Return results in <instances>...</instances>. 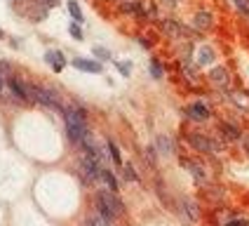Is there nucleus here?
Listing matches in <instances>:
<instances>
[{"instance_id": "obj_1", "label": "nucleus", "mask_w": 249, "mask_h": 226, "mask_svg": "<svg viewBox=\"0 0 249 226\" xmlns=\"http://www.w3.org/2000/svg\"><path fill=\"white\" fill-rule=\"evenodd\" d=\"M64 120H66V137H69L73 144H80L83 146L85 141L89 139V127H87V111L80 109V106H71L64 113Z\"/></svg>"}, {"instance_id": "obj_2", "label": "nucleus", "mask_w": 249, "mask_h": 226, "mask_svg": "<svg viewBox=\"0 0 249 226\" xmlns=\"http://www.w3.org/2000/svg\"><path fill=\"white\" fill-rule=\"evenodd\" d=\"M94 210L101 212L104 217H108L113 222V219H118V217L124 214V203L113 191H99L97 198H94Z\"/></svg>"}, {"instance_id": "obj_3", "label": "nucleus", "mask_w": 249, "mask_h": 226, "mask_svg": "<svg viewBox=\"0 0 249 226\" xmlns=\"http://www.w3.org/2000/svg\"><path fill=\"white\" fill-rule=\"evenodd\" d=\"M26 94L31 101H38L42 106H47V109H52L54 113H66V109L59 104V99H56L54 92H50V90H45L40 85H26Z\"/></svg>"}, {"instance_id": "obj_4", "label": "nucleus", "mask_w": 249, "mask_h": 226, "mask_svg": "<svg viewBox=\"0 0 249 226\" xmlns=\"http://www.w3.org/2000/svg\"><path fill=\"white\" fill-rule=\"evenodd\" d=\"M186 141L193 146V151H200V153H207V155L221 153V144H216L214 139H209V137H205V134L188 132V134H186Z\"/></svg>"}, {"instance_id": "obj_5", "label": "nucleus", "mask_w": 249, "mask_h": 226, "mask_svg": "<svg viewBox=\"0 0 249 226\" xmlns=\"http://www.w3.org/2000/svg\"><path fill=\"white\" fill-rule=\"evenodd\" d=\"M160 28H162V33H167L169 38H177V40H191V31L183 26L181 21H177V19H162L160 21Z\"/></svg>"}, {"instance_id": "obj_6", "label": "nucleus", "mask_w": 249, "mask_h": 226, "mask_svg": "<svg viewBox=\"0 0 249 226\" xmlns=\"http://www.w3.org/2000/svg\"><path fill=\"white\" fill-rule=\"evenodd\" d=\"M186 115H188L191 120H195V123H205V120H209L212 111H209V106L205 101H193V104L186 109Z\"/></svg>"}, {"instance_id": "obj_7", "label": "nucleus", "mask_w": 249, "mask_h": 226, "mask_svg": "<svg viewBox=\"0 0 249 226\" xmlns=\"http://www.w3.org/2000/svg\"><path fill=\"white\" fill-rule=\"evenodd\" d=\"M179 212L186 217V222H188V224H193V222L200 219V207H197V203L191 200V198H183V200H181Z\"/></svg>"}, {"instance_id": "obj_8", "label": "nucleus", "mask_w": 249, "mask_h": 226, "mask_svg": "<svg viewBox=\"0 0 249 226\" xmlns=\"http://www.w3.org/2000/svg\"><path fill=\"white\" fill-rule=\"evenodd\" d=\"M212 26H214V17H212V12H207V10H200V12L193 14V28H195V31L205 33V31H209Z\"/></svg>"}, {"instance_id": "obj_9", "label": "nucleus", "mask_w": 249, "mask_h": 226, "mask_svg": "<svg viewBox=\"0 0 249 226\" xmlns=\"http://www.w3.org/2000/svg\"><path fill=\"white\" fill-rule=\"evenodd\" d=\"M45 61L52 66V71H54V73H61V71H64V66H66V56H64V52H59V50H47Z\"/></svg>"}, {"instance_id": "obj_10", "label": "nucleus", "mask_w": 249, "mask_h": 226, "mask_svg": "<svg viewBox=\"0 0 249 226\" xmlns=\"http://www.w3.org/2000/svg\"><path fill=\"white\" fill-rule=\"evenodd\" d=\"M73 66L78 71H85V73H101V61H94V59L75 56V59H73Z\"/></svg>"}, {"instance_id": "obj_11", "label": "nucleus", "mask_w": 249, "mask_h": 226, "mask_svg": "<svg viewBox=\"0 0 249 226\" xmlns=\"http://www.w3.org/2000/svg\"><path fill=\"white\" fill-rule=\"evenodd\" d=\"M209 83L212 85H219V87H226L228 80H231V75H228V69H223V66H214V69L209 71Z\"/></svg>"}, {"instance_id": "obj_12", "label": "nucleus", "mask_w": 249, "mask_h": 226, "mask_svg": "<svg viewBox=\"0 0 249 226\" xmlns=\"http://www.w3.org/2000/svg\"><path fill=\"white\" fill-rule=\"evenodd\" d=\"M181 165L193 174L195 182H205V177H207V174H205V168H202L200 163H195V160H191V158H181Z\"/></svg>"}, {"instance_id": "obj_13", "label": "nucleus", "mask_w": 249, "mask_h": 226, "mask_svg": "<svg viewBox=\"0 0 249 226\" xmlns=\"http://www.w3.org/2000/svg\"><path fill=\"white\" fill-rule=\"evenodd\" d=\"M214 59H216L214 50H212L209 45H202V47L197 50V55H195V64H197V66H209V64H214Z\"/></svg>"}, {"instance_id": "obj_14", "label": "nucleus", "mask_w": 249, "mask_h": 226, "mask_svg": "<svg viewBox=\"0 0 249 226\" xmlns=\"http://www.w3.org/2000/svg\"><path fill=\"white\" fill-rule=\"evenodd\" d=\"M219 130L223 132V137H226V139H231V141L242 139V132H240V127L233 125V123H221V125H219Z\"/></svg>"}, {"instance_id": "obj_15", "label": "nucleus", "mask_w": 249, "mask_h": 226, "mask_svg": "<svg viewBox=\"0 0 249 226\" xmlns=\"http://www.w3.org/2000/svg\"><path fill=\"white\" fill-rule=\"evenodd\" d=\"M155 151L158 153H162V155H172V151H174V146H172V141H169V137H158L155 139Z\"/></svg>"}, {"instance_id": "obj_16", "label": "nucleus", "mask_w": 249, "mask_h": 226, "mask_svg": "<svg viewBox=\"0 0 249 226\" xmlns=\"http://www.w3.org/2000/svg\"><path fill=\"white\" fill-rule=\"evenodd\" d=\"M106 146H108V155H111V160L118 165V168H123V155H120V149H118V144L113 139H106Z\"/></svg>"}, {"instance_id": "obj_17", "label": "nucleus", "mask_w": 249, "mask_h": 226, "mask_svg": "<svg viewBox=\"0 0 249 226\" xmlns=\"http://www.w3.org/2000/svg\"><path fill=\"white\" fill-rule=\"evenodd\" d=\"M85 222H87L89 226H111V219H108V217H104V214H101V212H97V210L92 212V214H89Z\"/></svg>"}, {"instance_id": "obj_18", "label": "nucleus", "mask_w": 249, "mask_h": 226, "mask_svg": "<svg viewBox=\"0 0 249 226\" xmlns=\"http://www.w3.org/2000/svg\"><path fill=\"white\" fill-rule=\"evenodd\" d=\"M181 73H183V78L186 80H191V83H197V71L191 61H181Z\"/></svg>"}, {"instance_id": "obj_19", "label": "nucleus", "mask_w": 249, "mask_h": 226, "mask_svg": "<svg viewBox=\"0 0 249 226\" xmlns=\"http://www.w3.org/2000/svg\"><path fill=\"white\" fill-rule=\"evenodd\" d=\"M69 14H71V19H73L75 24H83L85 21L83 10H80V5H78L75 0H69Z\"/></svg>"}, {"instance_id": "obj_20", "label": "nucleus", "mask_w": 249, "mask_h": 226, "mask_svg": "<svg viewBox=\"0 0 249 226\" xmlns=\"http://www.w3.org/2000/svg\"><path fill=\"white\" fill-rule=\"evenodd\" d=\"M101 179H104V182L108 184V191H113V193H118V179L113 177V172H111L108 168H106L104 172H101Z\"/></svg>"}, {"instance_id": "obj_21", "label": "nucleus", "mask_w": 249, "mask_h": 226, "mask_svg": "<svg viewBox=\"0 0 249 226\" xmlns=\"http://www.w3.org/2000/svg\"><path fill=\"white\" fill-rule=\"evenodd\" d=\"M151 75L153 78H158V80L165 75V66H162V61H160V59H155V56L151 59Z\"/></svg>"}, {"instance_id": "obj_22", "label": "nucleus", "mask_w": 249, "mask_h": 226, "mask_svg": "<svg viewBox=\"0 0 249 226\" xmlns=\"http://www.w3.org/2000/svg\"><path fill=\"white\" fill-rule=\"evenodd\" d=\"M123 177L127 179V182H139V174L134 172V168L127 163V165H123Z\"/></svg>"}, {"instance_id": "obj_23", "label": "nucleus", "mask_w": 249, "mask_h": 226, "mask_svg": "<svg viewBox=\"0 0 249 226\" xmlns=\"http://www.w3.org/2000/svg\"><path fill=\"white\" fill-rule=\"evenodd\" d=\"M92 55L97 56V59H101V61H108V59H111V52H108L106 47H99V45L92 50Z\"/></svg>"}, {"instance_id": "obj_24", "label": "nucleus", "mask_w": 249, "mask_h": 226, "mask_svg": "<svg viewBox=\"0 0 249 226\" xmlns=\"http://www.w3.org/2000/svg\"><path fill=\"white\" fill-rule=\"evenodd\" d=\"M69 33L75 38V40H83V28H80V24H75V21L69 24Z\"/></svg>"}, {"instance_id": "obj_25", "label": "nucleus", "mask_w": 249, "mask_h": 226, "mask_svg": "<svg viewBox=\"0 0 249 226\" xmlns=\"http://www.w3.org/2000/svg\"><path fill=\"white\" fill-rule=\"evenodd\" d=\"M0 78H12V66L7 61H0Z\"/></svg>"}, {"instance_id": "obj_26", "label": "nucleus", "mask_w": 249, "mask_h": 226, "mask_svg": "<svg viewBox=\"0 0 249 226\" xmlns=\"http://www.w3.org/2000/svg\"><path fill=\"white\" fill-rule=\"evenodd\" d=\"M233 5H235L242 14H249V0H233Z\"/></svg>"}, {"instance_id": "obj_27", "label": "nucleus", "mask_w": 249, "mask_h": 226, "mask_svg": "<svg viewBox=\"0 0 249 226\" xmlns=\"http://www.w3.org/2000/svg\"><path fill=\"white\" fill-rule=\"evenodd\" d=\"M115 66H118V71H120V73H123L124 78H127V75H129V73H132V66H129V64H127V61H118V64H115Z\"/></svg>"}, {"instance_id": "obj_28", "label": "nucleus", "mask_w": 249, "mask_h": 226, "mask_svg": "<svg viewBox=\"0 0 249 226\" xmlns=\"http://www.w3.org/2000/svg\"><path fill=\"white\" fill-rule=\"evenodd\" d=\"M143 155H146V160H148V165H151V168H155V149H146V151H143Z\"/></svg>"}, {"instance_id": "obj_29", "label": "nucleus", "mask_w": 249, "mask_h": 226, "mask_svg": "<svg viewBox=\"0 0 249 226\" xmlns=\"http://www.w3.org/2000/svg\"><path fill=\"white\" fill-rule=\"evenodd\" d=\"M221 226H249V222L247 219H228V222Z\"/></svg>"}, {"instance_id": "obj_30", "label": "nucleus", "mask_w": 249, "mask_h": 226, "mask_svg": "<svg viewBox=\"0 0 249 226\" xmlns=\"http://www.w3.org/2000/svg\"><path fill=\"white\" fill-rule=\"evenodd\" d=\"M40 2L45 5V7H56V5H59L61 0H40Z\"/></svg>"}, {"instance_id": "obj_31", "label": "nucleus", "mask_w": 249, "mask_h": 226, "mask_svg": "<svg viewBox=\"0 0 249 226\" xmlns=\"http://www.w3.org/2000/svg\"><path fill=\"white\" fill-rule=\"evenodd\" d=\"M242 144H245V149H247V153H249V134H245V137H242Z\"/></svg>"}, {"instance_id": "obj_32", "label": "nucleus", "mask_w": 249, "mask_h": 226, "mask_svg": "<svg viewBox=\"0 0 249 226\" xmlns=\"http://www.w3.org/2000/svg\"><path fill=\"white\" fill-rule=\"evenodd\" d=\"M2 85H5V78H0V97H2Z\"/></svg>"}, {"instance_id": "obj_33", "label": "nucleus", "mask_w": 249, "mask_h": 226, "mask_svg": "<svg viewBox=\"0 0 249 226\" xmlns=\"http://www.w3.org/2000/svg\"><path fill=\"white\" fill-rule=\"evenodd\" d=\"M0 38H5V31H2V28H0Z\"/></svg>"}]
</instances>
